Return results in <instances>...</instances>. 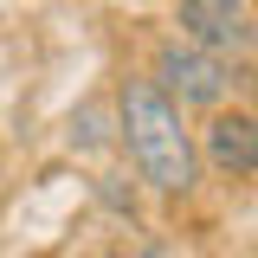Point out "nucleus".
<instances>
[{
    "label": "nucleus",
    "instance_id": "f257e3e1",
    "mask_svg": "<svg viewBox=\"0 0 258 258\" xmlns=\"http://www.w3.org/2000/svg\"><path fill=\"white\" fill-rule=\"evenodd\" d=\"M123 142L142 181H155L161 194H187L194 187V136L181 129V110L149 84V78H129L123 84Z\"/></svg>",
    "mask_w": 258,
    "mask_h": 258
},
{
    "label": "nucleus",
    "instance_id": "f03ea898",
    "mask_svg": "<svg viewBox=\"0 0 258 258\" xmlns=\"http://www.w3.org/2000/svg\"><path fill=\"white\" fill-rule=\"evenodd\" d=\"M149 84L181 110V103H220V97L232 91V71H226L213 52H200V45H161Z\"/></svg>",
    "mask_w": 258,
    "mask_h": 258
},
{
    "label": "nucleus",
    "instance_id": "7ed1b4c3",
    "mask_svg": "<svg viewBox=\"0 0 258 258\" xmlns=\"http://www.w3.org/2000/svg\"><path fill=\"white\" fill-rule=\"evenodd\" d=\"M181 26L200 39V52H245L252 45V7H226V0H181L174 13Z\"/></svg>",
    "mask_w": 258,
    "mask_h": 258
},
{
    "label": "nucleus",
    "instance_id": "20e7f679",
    "mask_svg": "<svg viewBox=\"0 0 258 258\" xmlns=\"http://www.w3.org/2000/svg\"><path fill=\"white\" fill-rule=\"evenodd\" d=\"M207 155H213V168H220V174L245 181V174L258 168V123L245 116V110L213 116V129H207Z\"/></svg>",
    "mask_w": 258,
    "mask_h": 258
}]
</instances>
